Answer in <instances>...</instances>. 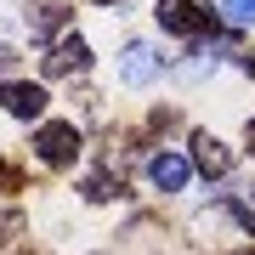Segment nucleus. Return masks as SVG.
<instances>
[{"label":"nucleus","instance_id":"nucleus-1","mask_svg":"<svg viewBox=\"0 0 255 255\" xmlns=\"http://www.w3.org/2000/svg\"><path fill=\"white\" fill-rule=\"evenodd\" d=\"M153 17H159L164 34H204V28H210V11H199L193 0H159Z\"/></svg>","mask_w":255,"mask_h":255},{"label":"nucleus","instance_id":"nucleus-2","mask_svg":"<svg viewBox=\"0 0 255 255\" xmlns=\"http://www.w3.org/2000/svg\"><path fill=\"white\" fill-rule=\"evenodd\" d=\"M34 147H40V159H46V164H68L74 153H80V130L63 125V119H57V125H40Z\"/></svg>","mask_w":255,"mask_h":255},{"label":"nucleus","instance_id":"nucleus-3","mask_svg":"<svg viewBox=\"0 0 255 255\" xmlns=\"http://www.w3.org/2000/svg\"><path fill=\"white\" fill-rule=\"evenodd\" d=\"M0 108H6L11 119H40L46 91H40V85H23V80H6V85H0Z\"/></svg>","mask_w":255,"mask_h":255},{"label":"nucleus","instance_id":"nucleus-4","mask_svg":"<svg viewBox=\"0 0 255 255\" xmlns=\"http://www.w3.org/2000/svg\"><path fill=\"white\" fill-rule=\"evenodd\" d=\"M147 176H153V187H164V193H182L187 187V176H193V164L182 159V153H153V164H147Z\"/></svg>","mask_w":255,"mask_h":255},{"label":"nucleus","instance_id":"nucleus-5","mask_svg":"<svg viewBox=\"0 0 255 255\" xmlns=\"http://www.w3.org/2000/svg\"><path fill=\"white\" fill-rule=\"evenodd\" d=\"M153 74H159V57H153V46L130 40V46H125V68H119V80H125V85H147Z\"/></svg>","mask_w":255,"mask_h":255},{"label":"nucleus","instance_id":"nucleus-6","mask_svg":"<svg viewBox=\"0 0 255 255\" xmlns=\"http://www.w3.org/2000/svg\"><path fill=\"white\" fill-rule=\"evenodd\" d=\"M85 63H91L85 40H80V34H68V40H57V51L46 57V74H80Z\"/></svg>","mask_w":255,"mask_h":255},{"label":"nucleus","instance_id":"nucleus-7","mask_svg":"<svg viewBox=\"0 0 255 255\" xmlns=\"http://www.w3.org/2000/svg\"><path fill=\"white\" fill-rule=\"evenodd\" d=\"M193 147H199V170H204V176H227V170H233V153H227L216 136H204V130H199Z\"/></svg>","mask_w":255,"mask_h":255},{"label":"nucleus","instance_id":"nucleus-8","mask_svg":"<svg viewBox=\"0 0 255 255\" xmlns=\"http://www.w3.org/2000/svg\"><path fill=\"white\" fill-rule=\"evenodd\" d=\"M221 11H227L233 23H255V0H221Z\"/></svg>","mask_w":255,"mask_h":255},{"label":"nucleus","instance_id":"nucleus-9","mask_svg":"<svg viewBox=\"0 0 255 255\" xmlns=\"http://www.w3.org/2000/svg\"><path fill=\"white\" fill-rule=\"evenodd\" d=\"M11 68V46H0V74H6Z\"/></svg>","mask_w":255,"mask_h":255},{"label":"nucleus","instance_id":"nucleus-10","mask_svg":"<svg viewBox=\"0 0 255 255\" xmlns=\"http://www.w3.org/2000/svg\"><path fill=\"white\" fill-rule=\"evenodd\" d=\"M250 147H255V119H250Z\"/></svg>","mask_w":255,"mask_h":255},{"label":"nucleus","instance_id":"nucleus-11","mask_svg":"<svg viewBox=\"0 0 255 255\" xmlns=\"http://www.w3.org/2000/svg\"><path fill=\"white\" fill-rule=\"evenodd\" d=\"M238 255H255V250H238Z\"/></svg>","mask_w":255,"mask_h":255},{"label":"nucleus","instance_id":"nucleus-12","mask_svg":"<svg viewBox=\"0 0 255 255\" xmlns=\"http://www.w3.org/2000/svg\"><path fill=\"white\" fill-rule=\"evenodd\" d=\"M0 182H6V170H0Z\"/></svg>","mask_w":255,"mask_h":255}]
</instances>
